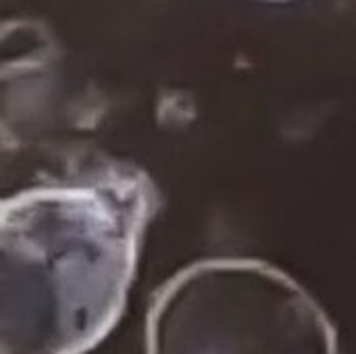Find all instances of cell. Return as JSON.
Instances as JSON below:
<instances>
[{
    "label": "cell",
    "mask_w": 356,
    "mask_h": 354,
    "mask_svg": "<svg viewBox=\"0 0 356 354\" xmlns=\"http://www.w3.org/2000/svg\"><path fill=\"white\" fill-rule=\"evenodd\" d=\"M146 354H338L336 330L294 277L257 259L192 263L159 288Z\"/></svg>",
    "instance_id": "7a4b0ae2"
},
{
    "label": "cell",
    "mask_w": 356,
    "mask_h": 354,
    "mask_svg": "<svg viewBox=\"0 0 356 354\" xmlns=\"http://www.w3.org/2000/svg\"><path fill=\"white\" fill-rule=\"evenodd\" d=\"M150 177L115 167L38 186L0 211V354H86L119 323L144 232Z\"/></svg>",
    "instance_id": "6da1fadb"
}]
</instances>
